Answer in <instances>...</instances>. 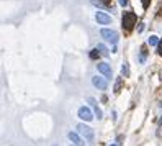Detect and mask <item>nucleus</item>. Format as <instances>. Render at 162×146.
I'll list each match as a JSON object with an SVG mask.
<instances>
[{"label": "nucleus", "mask_w": 162, "mask_h": 146, "mask_svg": "<svg viewBox=\"0 0 162 146\" xmlns=\"http://www.w3.org/2000/svg\"><path fill=\"white\" fill-rule=\"evenodd\" d=\"M148 43H149V46H157L161 41H159V38L157 36H151V38L148 39Z\"/></svg>", "instance_id": "11"}, {"label": "nucleus", "mask_w": 162, "mask_h": 146, "mask_svg": "<svg viewBox=\"0 0 162 146\" xmlns=\"http://www.w3.org/2000/svg\"><path fill=\"white\" fill-rule=\"evenodd\" d=\"M149 2H151V0H142V8H148L149 7Z\"/></svg>", "instance_id": "16"}, {"label": "nucleus", "mask_w": 162, "mask_h": 146, "mask_svg": "<svg viewBox=\"0 0 162 146\" xmlns=\"http://www.w3.org/2000/svg\"><path fill=\"white\" fill-rule=\"evenodd\" d=\"M92 84H93V86H95L97 89H100V90H106V87H108L106 77H98V76L92 77Z\"/></svg>", "instance_id": "4"}, {"label": "nucleus", "mask_w": 162, "mask_h": 146, "mask_svg": "<svg viewBox=\"0 0 162 146\" xmlns=\"http://www.w3.org/2000/svg\"><path fill=\"white\" fill-rule=\"evenodd\" d=\"M134 25H136V15L133 12H126L123 15V28L126 31H129V30H133Z\"/></svg>", "instance_id": "2"}, {"label": "nucleus", "mask_w": 162, "mask_h": 146, "mask_svg": "<svg viewBox=\"0 0 162 146\" xmlns=\"http://www.w3.org/2000/svg\"><path fill=\"white\" fill-rule=\"evenodd\" d=\"M79 118H82V120H85V121H90L92 118H93V115H92L90 108L80 107V108H79Z\"/></svg>", "instance_id": "8"}, {"label": "nucleus", "mask_w": 162, "mask_h": 146, "mask_svg": "<svg viewBox=\"0 0 162 146\" xmlns=\"http://www.w3.org/2000/svg\"><path fill=\"white\" fill-rule=\"evenodd\" d=\"M157 53H159V54H161V56H162V41H161V43L157 44Z\"/></svg>", "instance_id": "17"}, {"label": "nucleus", "mask_w": 162, "mask_h": 146, "mask_svg": "<svg viewBox=\"0 0 162 146\" xmlns=\"http://www.w3.org/2000/svg\"><path fill=\"white\" fill-rule=\"evenodd\" d=\"M118 2H120V5H121V7H126L129 0H118Z\"/></svg>", "instance_id": "15"}, {"label": "nucleus", "mask_w": 162, "mask_h": 146, "mask_svg": "<svg viewBox=\"0 0 162 146\" xmlns=\"http://www.w3.org/2000/svg\"><path fill=\"white\" fill-rule=\"evenodd\" d=\"M77 131H79V135L84 136L88 143L93 141V130H92L90 126H87L85 123H79L77 125Z\"/></svg>", "instance_id": "1"}, {"label": "nucleus", "mask_w": 162, "mask_h": 146, "mask_svg": "<svg viewBox=\"0 0 162 146\" xmlns=\"http://www.w3.org/2000/svg\"><path fill=\"white\" fill-rule=\"evenodd\" d=\"M69 139H71L72 143H74L75 146H85V143H84V139L79 136V133H74V131H71L69 133Z\"/></svg>", "instance_id": "9"}, {"label": "nucleus", "mask_w": 162, "mask_h": 146, "mask_svg": "<svg viewBox=\"0 0 162 146\" xmlns=\"http://www.w3.org/2000/svg\"><path fill=\"white\" fill-rule=\"evenodd\" d=\"M97 48H98V51L102 53V56H103V57H108V56H110V53H108V49H106V46H105V44H102V43H100Z\"/></svg>", "instance_id": "10"}, {"label": "nucleus", "mask_w": 162, "mask_h": 146, "mask_svg": "<svg viewBox=\"0 0 162 146\" xmlns=\"http://www.w3.org/2000/svg\"><path fill=\"white\" fill-rule=\"evenodd\" d=\"M146 54H148V53H146V49L142 48V49H141V54H139V59H137L139 62H141V64H142V62L146 61Z\"/></svg>", "instance_id": "13"}, {"label": "nucleus", "mask_w": 162, "mask_h": 146, "mask_svg": "<svg viewBox=\"0 0 162 146\" xmlns=\"http://www.w3.org/2000/svg\"><path fill=\"white\" fill-rule=\"evenodd\" d=\"M142 30H144V25H142V23H141V25H139V28H137V31L141 33V31H142Z\"/></svg>", "instance_id": "19"}, {"label": "nucleus", "mask_w": 162, "mask_h": 146, "mask_svg": "<svg viewBox=\"0 0 162 146\" xmlns=\"http://www.w3.org/2000/svg\"><path fill=\"white\" fill-rule=\"evenodd\" d=\"M87 102L90 103V107L93 108V113H95V117H98V120L103 117V113H102V110L98 108V103H97V100L93 99V97H87Z\"/></svg>", "instance_id": "7"}, {"label": "nucleus", "mask_w": 162, "mask_h": 146, "mask_svg": "<svg viewBox=\"0 0 162 146\" xmlns=\"http://www.w3.org/2000/svg\"><path fill=\"white\" fill-rule=\"evenodd\" d=\"M98 56H102V53L98 51V48H95V49L90 51V59H97Z\"/></svg>", "instance_id": "12"}, {"label": "nucleus", "mask_w": 162, "mask_h": 146, "mask_svg": "<svg viewBox=\"0 0 162 146\" xmlns=\"http://www.w3.org/2000/svg\"><path fill=\"white\" fill-rule=\"evenodd\" d=\"M97 69H98V72H102L106 79H111L113 77L111 68H110V64H106V62H98V64H97Z\"/></svg>", "instance_id": "5"}, {"label": "nucleus", "mask_w": 162, "mask_h": 146, "mask_svg": "<svg viewBox=\"0 0 162 146\" xmlns=\"http://www.w3.org/2000/svg\"><path fill=\"white\" fill-rule=\"evenodd\" d=\"M111 146H118V145H111Z\"/></svg>", "instance_id": "20"}, {"label": "nucleus", "mask_w": 162, "mask_h": 146, "mask_svg": "<svg viewBox=\"0 0 162 146\" xmlns=\"http://www.w3.org/2000/svg\"><path fill=\"white\" fill-rule=\"evenodd\" d=\"M100 2H102L103 5H110V4H111V0H100Z\"/></svg>", "instance_id": "18"}, {"label": "nucleus", "mask_w": 162, "mask_h": 146, "mask_svg": "<svg viewBox=\"0 0 162 146\" xmlns=\"http://www.w3.org/2000/svg\"><path fill=\"white\" fill-rule=\"evenodd\" d=\"M121 74H123L124 77H126V76L129 74V69H128V64H126V62H124V64H123V68H121Z\"/></svg>", "instance_id": "14"}, {"label": "nucleus", "mask_w": 162, "mask_h": 146, "mask_svg": "<svg viewBox=\"0 0 162 146\" xmlns=\"http://www.w3.org/2000/svg\"><path fill=\"white\" fill-rule=\"evenodd\" d=\"M100 35H102V38H105L106 41H110V43H113V44L118 43V33L115 31V30L103 28V30H100Z\"/></svg>", "instance_id": "3"}, {"label": "nucleus", "mask_w": 162, "mask_h": 146, "mask_svg": "<svg viewBox=\"0 0 162 146\" xmlns=\"http://www.w3.org/2000/svg\"><path fill=\"white\" fill-rule=\"evenodd\" d=\"M95 20L100 23V25H110V23H111V17H108V15L103 13V12H97Z\"/></svg>", "instance_id": "6"}]
</instances>
